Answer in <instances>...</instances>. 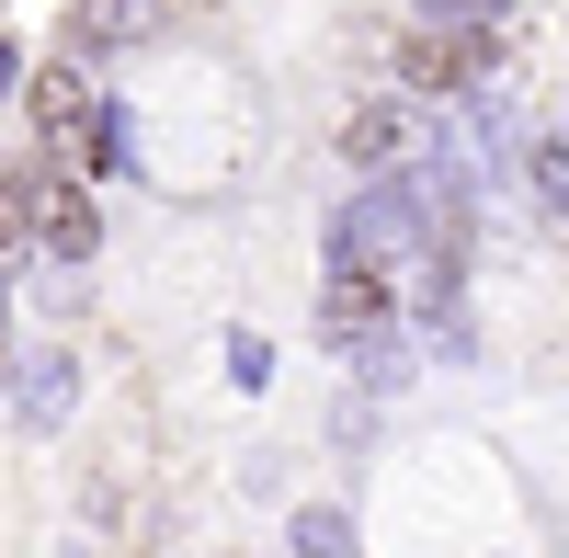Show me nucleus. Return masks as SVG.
Masks as SVG:
<instances>
[{
	"instance_id": "nucleus-1",
	"label": "nucleus",
	"mask_w": 569,
	"mask_h": 558,
	"mask_svg": "<svg viewBox=\"0 0 569 558\" xmlns=\"http://www.w3.org/2000/svg\"><path fill=\"white\" fill-rule=\"evenodd\" d=\"M319 331L342 342V353H388V331H399V286H388V262H376V251H342V240H330Z\"/></svg>"
},
{
	"instance_id": "nucleus-2",
	"label": "nucleus",
	"mask_w": 569,
	"mask_h": 558,
	"mask_svg": "<svg viewBox=\"0 0 569 558\" xmlns=\"http://www.w3.org/2000/svg\"><path fill=\"white\" fill-rule=\"evenodd\" d=\"M490 58H501L490 23H433V12H421L410 46H399V103H456V91H479Z\"/></svg>"
},
{
	"instance_id": "nucleus-3",
	"label": "nucleus",
	"mask_w": 569,
	"mask_h": 558,
	"mask_svg": "<svg viewBox=\"0 0 569 558\" xmlns=\"http://www.w3.org/2000/svg\"><path fill=\"white\" fill-rule=\"evenodd\" d=\"M34 251H46V262H69V273L103 251V217H91L80 171H46V160H34Z\"/></svg>"
},
{
	"instance_id": "nucleus-4",
	"label": "nucleus",
	"mask_w": 569,
	"mask_h": 558,
	"mask_svg": "<svg viewBox=\"0 0 569 558\" xmlns=\"http://www.w3.org/2000/svg\"><path fill=\"white\" fill-rule=\"evenodd\" d=\"M399 149H410V103H399V91H376V103H353V114H342V160H353L365 182H388V171H399Z\"/></svg>"
},
{
	"instance_id": "nucleus-5",
	"label": "nucleus",
	"mask_w": 569,
	"mask_h": 558,
	"mask_svg": "<svg viewBox=\"0 0 569 558\" xmlns=\"http://www.w3.org/2000/svg\"><path fill=\"white\" fill-rule=\"evenodd\" d=\"M80 114H91V91H80V58H69V69H46V80H34V126H46V171H69V137H80Z\"/></svg>"
},
{
	"instance_id": "nucleus-6",
	"label": "nucleus",
	"mask_w": 569,
	"mask_h": 558,
	"mask_svg": "<svg viewBox=\"0 0 569 558\" xmlns=\"http://www.w3.org/2000/svg\"><path fill=\"white\" fill-rule=\"evenodd\" d=\"M525 182H536V206L569 228V137H536V160H525Z\"/></svg>"
},
{
	"instance_id": "nucleus-7",
	"label": "nucleus",
	"mask_w": 569,
	"mask_h": 558,
	"mask_svg": "<svg viewBox=\"0 0 569 558\" xmlns=\"http://www.w3.org/2000/svg\"><path fill=\"white\" fill-rule=\"evenodd\" d=\"M297 547H308V558H342V514H330V501H319V514H297Z\"/></svg>"
},
{
	"instance_id": "nucleus-8",
	"label": "nucleus",
	"mask_w": 569,
	"mask_h": 558,
	"mask_svg": "<svg viewBox=\"0 0 569 558\" xmlns=\"http://www.w3.org/2000/svg\"><path fill=\"white\" fill-rule=\"evenodd\" d=\"M0 331H12V286H0Z\"/></svg>"
}]
</instances>
